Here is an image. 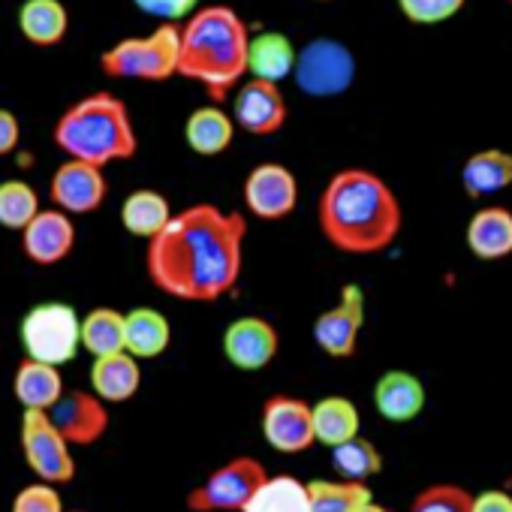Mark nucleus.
<instances>
[{
  "label": "nucleus",
  "mask_w": 512,
  "mask_h": 512,
  "mask_svg": "<svg viewBox=\"0 0 512 512\" xmlns=\"http://www.w3.org/2000/svg\"><path fill=\"white\" fill-rule=\"evenodd\" d=\"M37 211H40V196L28 181L13 178L0 184V226L4 229L22 232L37 217Z\"/></svg>",
  "instance_id": "obj_33"
},
{
  "label": "nucleus",
  "mask_w": 512,
  "mask_h": 512,
  "mask_svg": "<svg viewBox=\"0 0 512 512\" xmlns=\"http://www.w3.org/2000/svg\"><path fill=\"white\" fill-rule=\"evenodd\" d=\"M356 512H389L386 506H380V503H374V500H368V503H362Z\"/></svg>",
  "instance_id": "obj_40"
},
{
  "label": "nucleus",
  "mask_w": 512,
  "mask_h": 512,
  "mask_svg": "<svg viewBox=\"0 0 512 512\" xmlns=\"http://www.w3.org/2000/svg\"><path fill=\"white\" fill-rule=\"evenodd\" d=\"M314 440L326 443L329 449L359 434V410L344 395H329L311 407Z\"/></svg>",
  "instance_id": "obj_29"
},
{
  "label": "nucleus",
  "mask_w": 512,
  "mask_h": 512,
  "mask_svg": "<svg viewBox=\"0 0 512 512\" xmlns=\"http://www.w3.org/2000/svg\"><path fill=\"white\" fill-rule=\"evenodd\" d=\"M82 317L67 302H40L34 305L19 326V338L28 359L46 362V365H67L76 359L82 347Z\"/></svg>",
  "instance_id": "obj_6"
},
{
  "label": "nucleus",
  "mask_w": 512,
  "mask_h": 512,
  "mask_svg": "<svg viewBox=\"0 0 512 512\" xmlns=\"http://www.w3.org/2000/svg\"><path fill=\"white\" fill-rule=\"evenodd\" d=\"M263 437L266 443L281 455H299L311 449L314 440V422H311V404L293 395H272L263 404Z\"/></svg>",
  "instance_id": "obj_14"
},
{
  "label": "nucleus",
  "mask_w": 512,
  "mask_h": 512,
  "mask_svg": "<svg viewBox=\"0 0 512 512\" xmlns=\"http://www.w3.org/2000/svg\"><path fill=\"white\" fill-rule=\"evenodd\" d=\"M296 46L287 34L281 31H263L250 37L247 43V73L250 79H263L281 85L284 79L293 76L296 67Z\"/></svg>",
  "instance_id": "obj_20"
},
{
  "label": "nucleus",
  "mask_w": 512,
  "mask_h": 512,
  "mask_svg": "<svg viewBox=\"0 0 512 512\" xmlns=\"http://www.w3.org/2000/svg\"><path fill=\"white\" fill-rule=\"evenodd\" d=\"M281 350L278 329L263 317H238L223 332V353L238 371H263Z\"/></svg>",
  "instance_id": "obj_15"
},
{
  "label": "nucleus",
  "mask_w": 512,
  "mask_h": 512,
  "mask_svg": "<svg viewBox=\"0 0 512 512\" xmlns=\"http://www.w3.org/2000/svg\"><path fill=\"white\" fill-rule=\"evenodd\" d=\"M293 79L305 97L314 100L341 97L350 91L356 79V58L341 40L317 37L296 52Z\"/></svg>",
  "instance_id": "obj_7"
},
{
  "label": "nucleus",
  "mask_w": 512,
  "mask_h": 512,
  "mask_svg": "<svg viewBox=\"0 0 512 512\" xmlns=\"http://www.w3.org/2000/svg\"><path fill=\"white\" fill-rule=\"evenodd\" d=\"M172 214L175 211H172L169 199L163 193H157V190H148V187L133 190L124 199V205H121V223H124V229L133 238H142V241H151L169 223Z\"/></svg>",
  "instance_id": "obj_27"
},
{
  "label": "nucleus",
  "mask_w": 512,
  "mask_h": 512,
  "mask_svg": "<svg viewBox=\"0 0 512 512\" xmlns=\"http://www.w3.org/2000/svg\"><path fill=\"white\" fill-rule=\"evenodd\" d=\"M241 512H311L308 482L296 476H266Z\"/></svg>",
  "instance_id": "obj_28"
},
{
  "label": "nucleus",
  "mask_w": 512,
  "mask_h": 512,
  "mask_svg": "<svg viewBox=\"0 0 512 512\" xmlns=\"http://www.w3.org/2000/svg\"><path fill=\"white\" fill-rule=\"evenodd\" d=\"M70 449L73 446L52 425L49 413L25 410V416H22V455L40 482H49L55 488L73 482L76 458Z\"/></svg>",
  "instance_id": "obj_9"
},
{
  "label": "nucleus",
  "mask_w": 512,
  "mask_h": 512,
  "mask_svg": "<svg viewBox=\"0 0 512 512\" xmlns=\"http://www.w3.org/2000/svg\"><path fill=\"white\" fill-rule=\"evenodd\" d=\"M473 512H512V494L503 488H488L473 497Z\"/></svg>",
  "instance_id": "obj_39"
},
{
  "label": "nucleus",
  "mask_w": 512,
  "mask_h": 512,
  "mask_svg": "<svg viewBox=\"0 0 512 512\" xmlns=\"http://www.w3.org/2000/svg\"><path fill=\"white\" fill-rule=\"evenodd\" d=\"M374 404L389 422H413L425 410V386L410 371H386L374 386Z\"/></svg>",
  "instance_id": "obj_19"
},
{
  "label": "nucleus",
  "mask_w": 512,
  "mask_h": 512,
  "mask_svg": "<svg viewBox=\"0 0 512 512\" xmlns=\"http://www.w3.org/2000/svg\"><path fill=\"white\" fill-rule=\"evenodd\" d=\"M332 467L347 482H368L383 470V455L371 440L356 434V437L332 446Z\"/></svg>",
  "instance_id": "obj_31"
},
{
  "label": "nucleus",
  "mask_w": 512,
  "mask_h": 512,
  "mask_svg": "<svg viewBox=\"0 0 512 512\" xmlns=\"http://www.w3.org/2000/svg\"><path fill=\"white\" fill-rule=\"evenodd\" d=\"M317 4H329V0H317Z\"/></svg>",
  "instance_id": "obj_41"
},
{
  "label": "nucleus",
  "mask_w": 512,
  "mask_h": 512,
  "mask_svg": "<svg viewBox=\"0 0 512 512\" xmlns=\"http://www.w3.org/2000/svg\"><path fill=\"white\" fill-rule=\"evenodd\" d=\"M49 193L58 211L70 217H85L103 208L109 196V181L100 166L82 160H64L52 175Z\"/></svg>",
  "instance_id": "obj_12"
},
{
  "label": "nucleus",
  "mask_w": 512,
  "mask_h": 512,
  "mask_svg": "<svg viewBox=\"0 0 512 512\" xmlns=\"http://www.w3.org/2000/svg\"><path fill=\"white\" fill-rule=\"evenodd\" d=\"M232 139H235V121L217 103L193 109L184 121V142L199 157H217L229 151Z\"/></svg>",
  "instance_id": "obj_22"
},
{
  "label": "nucleus",
  "mask_w": 512,
  "mask_h": 512,
  "mask_svg": "<svg viewBox=\"0 0 512 512\" xmlns=\"http://www.w3.org/2000/svg\"><path fill=\"white\" fill-rule=\"evenodd\" d=\"M247 22L226 4L196 7L178 25V76L199 82L220 106L247 76Z\"/></svg>",
  "instance_id": "obj_3"
},
{
  "label": "nucleus",
  "mask_w": 512,
  "mask_h": 512,
  "mask_svg": "<svg viewBox=\"0 0 512 512\" xmlns=\"http://www.w3.org/2000/svg\"><path fill=\"white\" fill-rule=\"evenodd\" d=\"M13 395L25 410H43L49 413L58 398L64 395V380L55 365L37 362V359H22L13 377Z\"/></svg>",
  "instance_id": "obj_23"
},
{
  "label": "nucleus",
  "mask_w": 512,
  "mask_h": 512,
  "mask_svg": "<svg viewBox=\"0 0 512 512\" xmlns=\"http://www.w3.org/2000/svg\"><path fill=\"white\" fill-rule=\"evenodd\" d=\"M311 512H356L362 503L371 500L368 482H347V479H317L308 482Z\"/></svg>",
  "instance_id": "obj_32"
},
{
  "label": "nucleus",
  "mask_w": 512,
  "mask_h": 512,
  "mask_svg": "<svg viewBox=\"0 0 512 512\" xmlns=\"http://www.w3.org/2000/svg\"><path fill=\"white\" fill-rule=\"evenodd\" d=\"M398 7L413 25H443L464 7V0H398Z\"/></svg>",
  "instance_id": "obj_35"
},
{
  "label": "nucleus",
  "mask_w": 512,
  "mask_h": 512,
  "mask_svg": "<svg viewBox=\"0 0 512 512\" xmlns=\"http://www.w3.org/2000/svg\"><path fill=\"white\" fill-rule=\"evenodd\" d=\"M52 136L67 160H82L100 169L118 160H133L139 151L130 109L112 91H97L67 106L55 121Z\"/></svg>",
  "instance_id": "obj_4"
},
{
  "label": "nucleus",
  "mask_w": 512,
  "mask_h": 512,
  "mask_svg": "<svg viewBox=\"0 0 512 512\" xmlns=\"http://www.w3.org/2000/svg\"><path fill=\"white\" fill-rule=\"evenodd\" d=\"M461 184L470 199L506 190L512 184V154L500 148H485L470 154L461 169Z\"/></svg>",
  "instance_id": "obj_26"
},
{
  "label": "nucleus",
  "mask_w": 512,
  "mask_h": 512,
  "mask_svg": "<svg viewBox=\"0 0 512 512\" xmlns=\"http://www.w3.org/2000/svg\"><path fill=\"white\" fill-rule=\"evenodd\" d=\"M76 247V223L58 208H40L37 217L22 229V253L34 266H61Z\"/></svg>",
  "instance_id": "obj_16"
},
{
  "label": "nucleus",
  "mask_w": 512,
  "mask_h": 512,
  "mask_svg": "<svg viewBox=\"0 0 512 512\" xmlns=\"http://www.w3.org/2000/svg\"><path fill=\"white\" fill-rule=\"evenodd\" d=\"M362 326H365V293L356 284H347L341 290L338 305L317 317L314 341L329 359H350L356 356Z\"/></svg>",
  "instance_id": "obj_13"
},
{
  "label": "nucleus",
  "mask_w": 512,
  "mask_h": 512,
  "mask_svg": "<svg viewBox=\"0 0 512 512\" xmlns=\"http://www.w3.org/2000/svg\"><path fill=\"white\" fill-rule=\"evenodd\" d=\"M410 512H473V494L455 482H437L413 497Z\"/></svg>",
  "instance_id": "obj_34"
},
{
  "label": "nucleus",
  "mask_w": 512,
  "mask_h": 512,
  "mask_svg": "<svg viewBox=\"0 0 512 512\" xmlns=\"http://www.w3.org/2000/svg\"><path fill=\"white\" fill-rule=\"evenodd\" d=\"M19 31L37 49H55L67 40L70 13L61 0H25L19 7Z\"/></svg>",
  "instance_id": "obj_24"
},
{
  "label": "nucleus",
  "mask_w": 512,
  "mask_h": 512,
  "mask_svg": "<svg viewBox=\"0 0 512 512\" xmlns=\"http://www.w3.org/2000/svg\"><path fill=\"white\" fill-rule=\"evenodd\" d=\"M82 350L94 359L124 350V314L115 308H94L82 317Z\"/></svg>",
  "instance_id": "obj_30"
},
{
  "label": "nucleus",
  "mask_w": 512,
  "mask_h": 512,
  "mask_svg": "<svg viewBox=\"0 0 512 512\" xmlns=\"http://www.w3.org/2000/svg\"><path fill=\"white\" fill-rule=\"evenodd\" d=\"M22 142V124L16 118V112L0 106V157H10Z\"/></svg>",
  "instance_id": "obj_38"
},
{
  "label": "nucleus",
  "mask_w": 512,
  "mask_h": 512,
  "mask_svg": "<svg viewBox=\"0 0 512 512\" xmlns=\"http://www.w3.org/2000/svg\"><path fill=\"white\" fill-rule=\"evenodd\" d=\"M100 70L118 82H166L178 76V25H157L148 37H124L100 55Z\"/></svg>",
  "instance_id": "obj_5"
},
{
  "label": "nucleus",
  "mask_w": 512,
  "mask_h": 512,
  "mask_svg": "<svg viewBox=\"0 0 512 512\" xmlns=\"http://www.w3.org/2000/svg\"><path fill=\"white\" fill-rule=\"evenodd\" d=\"M49 419L70 446H91L109 431L106 401H100L94 392H85V389L64 392L58 404L49 410Z\"/></svg>",
  "instance_id": "obj_17"
},
{
  "label": "nucleus",
  "mask_w": 512,
  "mask_h": 512,
  "mask_svg": "<svg viewBox=\"0 0 512 512\" xmlns=\"http://www.w3.org/2000/svg\"><path fill=\"white\" fill-rule=\"evenodd\" d=\"M13 512H64V503L55 485L34 482L13 497Z\"/></svg>",
  "instance_id": "obj_36"
},
{
  "label": "nucleus",
  "mask_w": 512,
  "mask_h": 512,
  "mask_svg": "<svg viewBox=\"0 0 512 512\" xmlns=\"http://www.w3.org/2000/svg\"><path fill=\"white\" fill-rule=\"evenodd\" d=\"M172 341L169 320L154 308H133L124 314V353L133 359H157Z\"/></svg>",
  "instance_id": "obj_25"
},
{
  "label": "nucleus",
  "mask_w": 512,
  "mask_h": 512,
  "mask_svg": "<svg viewBox=\"0 0 512 512\" xmlns=\"http://www.w3.org/2000/svg\"><path fill=\"white\" fill-rule=\"evenodd\" d=\"M323 238L350 256H374L389 250L404 226V211L395 190L371 169L335 172L317 202Z\"/></svg>",
  "instance_id": "obj_2"
},
{
  "label": "nucleus",
  "mask_w": 512,
  "mask_h": 512,
  "mask_svg": "<svg viewBox=\"0 0 512 512\" xmlns=\"http://www.w3.org/2000/svg\"><path fill=\"white\" fill-rule=\"evenodd\" d=\"M464 241H467V250L482 263L506 260L512 253V211L503 205L476 211L467 223Z\"/></svg>",
  "instance_id": "obj_18"
},
{
  "label": "nucleus",
  "mask_w": 512,
  "mask_h": 512,
  "mask_svg": "<svg viewBox=\"0 0 512 512\" xmlns=\"http://www.w3.org/2000/svg\"><path fill=\"white\" fill-rule=\"evenodd\" d=\"M244 241V214L226 211L214 202H196L175 211L148 241L145 269L163 296L211 305L238 287Z\"/></svg>",
  "instance_id": "obj_1"
},
{
  "label": "nucleus",
  "mask_w": 512,
  "mask_h": 512,
  "mask_svg": "<svg viewBox=\"0 0 512 512\" xmlns=\"http://www.w3.org/2000/svg\"><path fill=\"white\" fill-rule=\"evenodd\" d=\"M139 383H142L139 359H133L124 350L112 356H100L91 365V392L106 404L130 401L139 392Z\"/></svg>",
  "instance_id": "obj_21"
},
{
  "label": "nucleus",
  "mask_w": 512,
  "mask_h": 512,
  "mask_svg": "<svg viewBox=\"0 0 512 512\" xmlns=\"http://www.w3.org/2000/svg\"><path fill=\"white\" fill-rule=\"evenodd\" d=\"M244 208L260 220H287L299 205V178L281 163H260L244 178Z\"/></svg>",
  "instance_id": "obj_10"
},
{
  "label": "nucleus",
  "mask_w": 512,
  "mask_h": 512,
  "mask_svg": "<svg viewBox=\"0 0 512 512\" xmlns=\"http://www.w3.org/2000/svg\"><path fill=\"white\" fill-rule=\"evenodd\" d=\"M133 4L145 16H154L160 25H178L196 10L199 0H133Z\"/></svg>",
  "instance_id": "obj_37"
},
{
  "label": "nucleus",
  "mask_w": 512,
  "mask_h": 512,
  "mask_svg": "<svg viewBox=\"0 0 512 512\" xmlns=\"http://www.w3.org/2000/svg\"><path fill=\"white\" fill-rule=\"evenodd\" d=\"M266 476L269 473L260 458H253V455L229 458L187 494V509L190 512H241Z\"/></svg>",
  "instance_id": "obj_8"
},
{
  "label": "nucleus",
  "mask_w": 512,
  "mask_h": 512,
  "mask_svg": "<svg viewBox=\"0 0 512 512\" xmlns=\"http://www.w3.org/2000/svg\"><path fill=\"white\" fill-rule=\"evenodd\" d=\"M287 100L281 85L247 79L235 88L232 100V121L235 130H244L250 136H275L287 124Z\"/></svg>",
  "instance_id": "obj_11"
}]
</instances>
